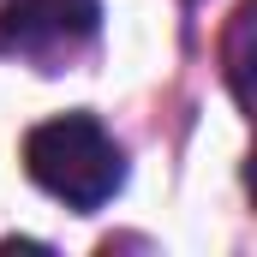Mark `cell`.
Segmentation results:
<instances>
[{"label":"cell","instance_id":"6da1fadb","mask_svg":"<svg viewBox=\"0 0 257 257\" xmlns=\"http://www.w3.org/2000/svg\"><path fill=\"white\" fill-rule=\"evenodd\" d=\"M24 174L72 215H96L126 192V150L90 108H72L24 132Z\"/></svg>","mask_w":257,"mask_h":257},{"label":"cell","instance_id":"7a4b0ae2","mask_svg":"<svg viewBox=\"0 0 257 257\" xmlns=\"http://www.w3.org/2000/svg\"><path fill=\"white\" fill-rule=\"evenodd\" d=\"M102 42V0H6L0 54L36 72H72Z\"/></svg>","mask_w":257,"mask_h":257},{"label":"cell","instance_id":"3957f363","mask_svg":"<svg viewBox=\"0 0 257 257\" xmlns=\"http://www.w3.org/2000/svg\"><path fill=\"white\" fill-rule=\"evenodd\" d=\"M251 18H257V6L245 0V6L233 12V24H227V42H221V60H227V90H233V102H239V108H251V90H245V36H251Z\"/></svg>","mask_w":257,"mask_h":257},{"label":"cell","instance_id":"277c9868","mask_svg":"<svg viewBox=\"0 0 257 257\" xmlns=\"http://www.w3.org/2000/svg\"><path fill=\"white\" fill-rule=\"evenodd\" d=\"M186 6H197V0H186Z\"/></svg>","mask_w":257,"mask_h":257}]
</instances>
